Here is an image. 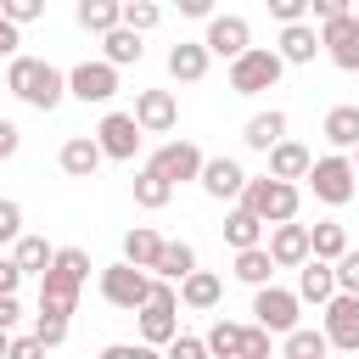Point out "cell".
Wrapping results in <instances>:
<instances>
[{"instance_id":"cell-1","label":"cell","mask_w":359,"mask_h":359,"mask_svg":"<svg viewBox=\"0 0 359 359\" xmlns=\"http://www.w3.org/2000/svg\"><path fill=\"white\" fill-rule=\"evenodd\" d=\"M6 90L22 95L34 112H56L62 95H67V73H56V67L39 62V56H11V67H6Z\"/></svg>"},{"instance_id":"cell-2","label":"cell","mask_w":359,"mask_h":359,"mask_svg":"<svg viewBox=\"0 0 359 359\" xmlns=\"http://www.w3.org/2000/svg\"><path fill=\"white\" fill-rule=\"evenodd\" d=\"M140 314V342L146 348H168V337L180 331V292H174V280H151V292H146V303L135 309Z\"/></svg>"},{"instance_id":"cell-3","label":"cell","mask_w":359,"mask_h":359,"mask_svg":"<svg viewBox=\"0 0 359 359\" xmlns=\"http://www.w3.org/2000/svg\"><path fill=\"white\" fill-rule=\"evenodd\" d=\"M241 202L264 219V224H280V219H297V180H280V174H258L241 185Z\"/></svg>"},{"instance_id":"cell-4","label":"cell","mask_w":359,"mask_h":359,"mask_svg":"<svg viewBox=\"0 0 359 359\" xmlns=\"http://www.w3.org/2000/svg\"><path fill=\"white\" fill-rule=\"evenodd\" d=\"M280 73H286V62H280V50H269V45H247L241 56H230V90H236V95L275 90Z\"/></svg>"},{"instance_id":"cell-5","label":"cell","mask_w":359,"mask_h":359,"mask_svg":"<svg viewBox=\"0 0 359 359\" xmlns=\"http://www.w3.org/2000/svg\"><path fill=\"white\" fill-rule=\"evenodd\" d=\"M309 185H314V196L320 202H331V208H342V202H353V157H342V151H331V157H314L309 163V174H303Z\"/></svg>"},{"instance_id":"cell-6","label":"cell","mask_w":359,"mask_h":359,"mask_svg":"<svg viewBox=\"0 0 359 359\" xmlns=\"http://www.w3.org/2000/svg\"><path fill=\"white\" fill-rule=\"evenodd\" d=\"M146 292H151V269H140V264H129V258L101 269V297H107L112 309H129V314H135V309L146 303Z\"/></svg>"},{"instance_id":"cell-7","label":"cell","mask_w":359,"mask_h":359,"mask_svg":"<svg viewBox=\"0 0 359 359\" xmlns=\"http://www.w3.org/2000/svg\"><path fill=\"white\" fill-rule=\"evenodd\" d=\"M320 309H325V342L359 353V292H331Z\"/></svg>"},{"instance_id":"cell-8","label":"cell","mask_w":359,"mask_h":359,"mask_svg":"<svg viewBox=\"0 0 359 359\" xmlns=\"http://www.w3.org/2000/svg\"><path fill=\"white\" fill-rule=\"evenodd\" d=\"M320 50H325L342 73H359V17H353V11L325 17V22H320Z\"/></svg>"},{"instance_id":"cell-9","label":"cell","mask_w":359,"mask_h":359,"mask_svg":"<svg viewBox=\"0 0 359 359\" xmlns=\"http://www.w3.org/2000/svg\"><path fill=\"white\" fill-rule=\"evenodd\" d=\"M252 314H258V325H269L275 337H286L297 325V292L264 280V286H252Z\"/></svg>"},{"instance_id":"cell-10","label":"cell","mask_w":359,"mask_h":359,"mask_svg":"<svg viewBox=\"0 0 359 359\" xmlns=\"http://www.w3.org/2000/svg\"><path fill=\"white\" fill-rule=\"evenodd\" d=\"M140 123H135V112H107L101 123H95V140H101V157H112V163H129L135 151H140Z\"/></svg>"},{"instance_id":"cell-11","label":"cell","mask_w":359,"mask_h":359,"mask_svg":"<svg viewBox=\"0 0 359 359\" xmlns=\"http://www.w3.org/2000/svg\"><path fill=\"white\" fill-rule=\"evenodd\" d=\"M67 95H79L84 107L90 101H112L118 95V67L101 56V62H79L73 73H67Z\"/></svg>"},{"instance_id":"cell-12","label":"cell","mask_w":359,"mask_h":359,"mask_svg":"<svg viewBox=\"0 0 359 359\" xmlns=\"http://www.w3.org/2000/svg\"><path fill=\"white\" fill-rule=\"evenodd\" d=\"M79 292H84V280L67 275L62 264H45L39 269V309L45 314H73L79 309Z\"/></svg>"},{"instance_id":"cell-13","label":"cell","mask_w":359,"mask_h":359,"mask_svg":"<svg viewBox=\"0 0 359 359\" xmlns=\"http://www.w3.org/2000/svg\"><path fill=\"white\" fill-rule=\"evenodd\" d=\"M135 123H140L146 135H168V129L180 123L174 90H140V95H135Z\"/></svg>"},{"instance_id":"cell-14","label":"cell","mask_w":359,"mask_h":359,"mask_svg":"<svg viewBox=\"0 0 359 359\" xmlns=\"http://www.w3.org/2000/svg\"><path fill=\"white\" fill-rule=\"evenodd\" d=\"M146 168H157L163 180L185 185V180H196V174H202V151H196L191 140H168V146H157V151H151V163H146Z\"/></svg>"},{"instance_id":"cell-15","label":"cell","mask_w":359,"mask_h":359,"mask_svg":"<svg viewBox=\"0 0 359 359\" xmlns=\"http://www.w3.org/2000/svg\"><path fill=\"white\" fill-rule=\"evenodd\" d=\"M202 191L213 196V202H236L241 196V185H247V168L236 163V157H202Z\"/></svg>"},{"instance_id":"cell-16","label":"cell","mask_w":359,"mask_h":359,"mask_svg":"<svg viewBox=\"0 0 359 359\" xmlns=\"http://www.w3.org/2000/svg\"><path fill=\"white\" fill-rule=\"evenodd\" d=\"M202 45L213 50V56H241L247 45H252V28H247V17H208V34H202Z\"/></svg>"},{"instance_id":"cell-17","label":"cell","mask_w":359,"mask_h":359,"mask_svg":"<svg viewBox=\"0 0 359 359\" xmlns=\"http://www.w3.org/2000/svg\"><path fill=\"white\" fill-rule=\"evenodd\" d=\"M269 258H275V269H297V264L309 258V224L280 219V224L269 230Z\"/></svg>"},{"instance_id":"cell-18","label":"cell","mask_w":359,"mask_h":359,"mask_svg":"<svg viewBox=\"0 0 359 359\" xmlns=\"http://www.w3.org/2000/svg\"><path fill=\"white\" fill-rule=\"evenodd\" d=\"M337 292V269H331V258H303L297 264V303H325Z\"/></svg>"},{"instance_id":"cell-19","label":"cell","mask_w":359,"mask_h":359,"mask_svg":"<svg viewBox=\"0 0 359 359\" xmlns=\"http://www.w3.org/2000/svg\"><path fill=\"white\" fill-rule=\"evenodd\" d=\"M314 56H320V28H309L303 17L286 22V28H280V62H286V67H309Z\"/></svg>"},{"instance_id":"cell-20","label":"cell","mask_w":359,"mask_h":359,"mask_svg":"<svg viewBox=\"0 0 359 359\" xmlns=\"http://www.w3.org/2000/svg\"><path fill=\"white\" fill-rule=\"evenodd\" d=\"M208 62H213V50H208L202 39H180V45L168 50V79H180V84H202Z\"/></svg>"},{"instance_id":"cell-21","label":"cell","mask_w":359,"mask_h":359,"mask_svg":"<svg viewBox=\"0 0 359 359\" xmlns=\"http://www.w3.org/2000/svg\"><path fill=\"white\" fill-rule=\"evenodd\" d=\"M56 163H62V174H73V180H90V174L101 168V140H95V135H73V140H62Z\"/></svg>"},{"instance_id":"cell-22","label":"cell","mask_w":359,"mask_h":359,"mask_svg":"<svg viewBox=\"0 0 359 359\" xmlns=\"http://www.w3.org/2000/svg\"><path fill=\"white\" fill-rule=\"evenodd\" d=\"M219 297H224V280H219L213 269H191V275H180V303H185V309L208 314V309H219Z\"/></svg>"},{"instance_id":"cell-23","label":"cell","mask_w":359,"mask_h":359,"mask_svg":"<svg viewBox=\"0 0 359 359\" xmlns=\"http://www.w3.org/2000/svg\"><path fill=\"white\" fill-rule=\"evenodd\" d=\"M101 50H107V62L112 67H129V62H140V28H129V22H112L107 34H101Z\"/></svg>"},{"instance_id":"cell-24","label":"cell","mask_w":359,"mask_h":359,"mask_svg":"<svg viewBox=\"0 0 359 359\" xmlns=\"http://www.w3.org/2000/svg\"><path fill=\"white\" fill-rule=\"evenodd\" d=\"M280 135H286V112H280V107H269V112H252V118H247V129H241V140H247L252 151H269Z\"/></svg>"},{"instance_id":"cell-25","label":"cell","mask_w":359,"mask_h":359,"mask_svg":"<svg viewBox=\"0 0 359 359\" xmlns=\"http://www.w3.org/2000/svg\"><path fill=\"white\" fill-rule=\"evenodd\" d=\"M309 163H314V157H309V146H297V140H286V135L269 146V174H280V180H303V174H309Z\"/></svg>"},{"instance_id":"cell-26","label":"cell","mask_w":359,"mask_h":359,"mask_svg":"<svg viewBox=\"0 0 359 359\" xmlns=\"http://www.w3.org/2000/svg\"><path fill=\"white\" fill-rule=\"evenodd\" d=\"M236 280L241 286H264V280H275V258H269V247H236Z\"/></svg>"},{"instance_id":"cell-27","label":"cell","mask_w":359,"mask_h":359,"mask_svg":"<svg viewBox=\"0 0 359 359\" xmlns=\"http://www.w3.org/2000/svg\"><path fill=\"white\" fill-rule=\"evenodd\" d=\"M196 269V247L191 241H163L157 247V264H151V275H163V280H180V275H191Z\"/></svg>"},{"instance_id":"cell-28","label":"cell","mask_w":359,"mask_h":359,"mask_svg":"<svg viewBox=\"0 0 359 359\" xmlns=\"http://www.w3.org/2000/svg\"><path fill=\"white\" fill-rule=\"evenodd\" d=\"M258 236H264V219H258L247 202H236L230 219H224V241H230V247H252Z\"/></svg>"},{"instance_id":"cell-29","label":"cell","mask_w":359,"mask_h":359,"mask_svg":"<svg viewBox=\"0 0 359 359\" xmlns=\"http://www.w3.org/2000/svg\"><path fill=\"white\" fill-rule=\"evenodd\" d=\"M325 140H331L337 151L359 146V107H331V112H325Z\"/></svg>"},{"instance_id":"cell-30","label":"cell","mask_w":359,"mask_h":359,"mask_svg":"<svg viewBox=\"0 0 359 359\" xmlns=\"http://www.w3.org/2000/svg\"><path fill=\"white\" fill-rule=\"evenodd\" d=\"M79 28H90V34H107L112 22H123V0H79Z\"/></svg>"},{"instance_id":"cell-31","label":"cell","mask_w":359,"mask_h":359,"mask_svg":"<svg viewBox=\"0 0 359 359\" xmlns=\"http://www.w3.org/2000/svg\"><path fill=\"white\" fill-rule=\"evenodd\" d=\"M168 196H174V180H163L157 168H140V174H135V202H140V208L157 213V208H168Z\"/></svg>"},{"instance_id":"cell-32","label":"cell","mask_w":359,"mask_h":359,"mask_svg":"<svg viewBox=\"0 0 359 359\" xmlns=\"http://www.w3.org/2000/svg\"><path fill=\"white\" fill-rule=\"evenodd\" d=\"M157 247H163V236H157L151 224H135V230L123 236V258H129V264H140V269H151V264H157Z\"/></svg>"},{"instance_id":"cell-33","label":"cell","mask_w":359,"mask_h":359,"mask_svg":"<svg viewBox=\"0 0 359 359\" xmlns=\"http://www.w3.org/2000/svg\"><path fill=\"white\" fill-rule=\"evenodd\" d=\"M50 252H56V247H50L45 236H17V252H11V264H17L22 275H39V269L50 264Z\"/></svg>"},{"instance_id":"cell-34","label":"cell","mask_w":359,"mask_h":359,"mask_svg":"<svg viewBox=\"0 0 359 359\" xmlns=\"http://www.w3.org/2000/svg\"><path fill=\"white\" fill-rule=\"evenodd\" d=\"M325 331H314V325H292L286 331V359H325Z\"/></svg>"},{"instance_id":"cell-35","label":"cell","mask_w":359,"mask_h":359,"mask_svg":"<svg viewBox=\"0 0 359 359\" xmlns=\"http://www.w3.org/2000/svg\"><path fill=\"white\" fill-rule=\"evenodd\" d=\"M342 247H348V230H342V224H331V219L309 224V252H314V258H337Z\"/></svg>"},{"instance_id":"cell-36","label":"cell","mask_w":359,"mask_h":359,"mask_svg":"<svg viewBox=\"0 0 359 359\" xmlns=\"http://www.w3.org/2000/svg\"><path fill=\"white\" fill-rule=\"evenodd\" d=\"M202 342H208V353H224V359H241V325H230V320H213V331H208Z\"/></svg>"},{"instance_id":"cell-37","label":"cell","mask_w":359,"mask_h":359,"mask_svg":"<svg viewBox=\"0 0 359 359\" xmlns=\"http://www.w3.org/2000/svg\"><path fill=\"white\" fill-rule=\"evenodd\" d=\"M123 22L140 28V34H151V28L163 22V6H157V0H123Z\"/></svg>"},{"instance_id":"cell-38","label":"cell","mask_w":359,"mask_h":359,"mask_svg":"<svg viewBox=\"0 0 359 359\" xmlns=\"http://www.w3.org/2000/svg\"><path fill=\"white\" fill-rule=\"evenodd\" d=\"M331 269H337V292H359V247H342Z\"/></svg>"},{"instance_id":"cell-39","label":"cell","mask_w":359,"mask_h":359,"mask_svg":"<svg viewBox=\"0 0 359 359\" xmlns=\"http://www.w3.org/2000/svg\"><path fill=\"white\" fill-rule=\"evenodd\" d=\"M34 337H39L45 348H62V342H67V314H45V309H39V320H34Z\"/></svg>"},{"instance_id":"cell-40","label":"cell","mask_w":359,"mask_h":359,"mask_svg":"<svg viewBox=\"0 0 359 359\" xmlns=\"http://www.w3.org/2000/svg\"><path fill=\"white\" fill-rule=\"evenodd\" d=\"M269 325H241V359H269Z\"/></svg>"},{"instance_id":"cell-41","label":"cell","mask_w":359,"mask_h":359,"mask_svg":"<svg viewBox=\"0 0 359 359\" xmlns=\"http://www.w3.org/2000/svg\"><path fill=\"white\" fill-rule=\"evenodd\" d=\"M0 11L22 28V22H39V17H45V0H0Z\"/></svg>"},{"instance_id":"cell-42","label":"cell","mask_w":359,"mask_h":359,"mask_svg":"<svg viewBox=\"0 0 359 359\" xmlns=\"http://www.w3.org/2000/svg\"><path fill=\"white\" fill-rule=\"evenodd\" d=\"M22 236V208L11 196H0V241H17Z\"/></svg>"},{"instance_id":"cell-43","label":"cell","mask_w":359,"mask_h":359,"mask_svg":"<svg viewBox=\"0 0 359 359\" xmlns=\"http://www.w3.org/2000/svg\"><path fill=\"white\" fill-rule=\"evenodd\" d=\"M168 353H174V359H202V353H208V342H202V337H180V331H174V337H168Z\"/></svg>"},{"instance_id":"cell-44","label":"cell","mask_w":359,"mask_h":359,"mask_svg":"<svg viewBox=\"0 0 359 359\" xmlns=\"http://www.w3.org/2000/svg\"><path fill=\"white\" fill-rule=\"evenodd\" d=\"M39 353H45L39 337H11V348H6V359H39Z\"/></svg>"},{"instance_id":"cell-45","label":"cell","mask_w":359,"mask_h":359,"mask_svg":"<svg viewBox=\"0 0 359 359\" xmlns=\"http://www.w3.org/2000/svg\"><path fill=\"white\" fill-rule=\"evenodd\" d=\"M22 320V303H17V292H0V331H11Z\"/></svg>"},{"instance_id":"cell-46","label":"cell","mask_w":359,"mask_h":359,"mask_svg":"<svg viewBox=\"0 0 359 359\" xmlns=\"http://www.w3.org/2000/svg\"><path fill=\"white\" fill-rule=\"evenodd\" d=\"M17 45H22V34H17V22L0 11V56H17Z\"/></svg>"},{"instance_id":"cell-47","label":"cell","mask_w":359,"mask_h":359,"mask_svg":"<svg viewBox=\"0 0 359 359\" xmlns=\"http://www.w3.org/2000/svg\"><path fill=\"white\" fill-rule=\"evenodd\" d=\"M269 11H275L280 22H297V17L309 11V0H269Z\"/></svg>"},{"instance_id":"cell-48","label":"cell","mask_w":359,"mask_h":359,"mask_svg":"<svg viewBox=\"0 0 359 359\" xmlns=\"http://www.w3.org/2000/svg\"><path fill=\"white\" fill-rule=\"evenodd\" d=\"M17 146H22V129H17V123H6V118H0V157H11V151H17Z\"/></svg>"},{"instance_id":"cell-49","label":"cell","mask_w":359,"mask_h":359,"mask_svg":"<svg viewBox=\"0 0 359 359\" xmlns=\"http://www.w3.org/2000/svg\"><path fill=\"white\" fill-rule=\"evenodd\" d=\"M348 6H353V0H309V11H314L320 22H325V17H342Z\"/></svg>"},{"instance_id":"cell-50","label":"cell","mask_w":359,"mask_h":359,"mask_svg":"<svg viewBox=\"0 0 359 359\" xmlns=\"http://www.w3.org/2000/svg\"><path fill=\"white\" fill-rule=\"evenodd\" d=\"M180 17H213V0H174Z\"/></svg>"},{"instance_id":"cell-51","label":"cell","mask_w":359,"mask_h":359,"mask_svg":"<svg viewBox=\"0 0 359 359\" xmlns=\"http://www.w3.org/2000/svg\"><path fill=\"white\" fill-rule=\"evenodd\" d=\"M101 359H146V342H140V348H129V342H112Z\"/></svg>"},{"instance_id":"cell-52","label":"cell","mask_w":359,"mask_h":359,"mask_svg":"<svg viewBox=\"0 0 359 359\" xmlns=\"http://www.w3.org/2000/svg\"><path fill=\"white\" fill-rule=\"evenodd\" d=\"M17 280H22V269L11 258H0V292H17Z\"/></svg>"},{"instance_id":"cell-53","label":"cell","mask_w":359,"mask_h":359,"mask_svg":"<svg viewBox=\"0 0 359 359\" xmlns=\"http://www.w3.org/2000/svg\"><path fill=\"white\" fill-rule=\"evenodd\" d=\"M6 348H11V331H0V359H6Z\"/></svg>"},{"instance_id":"cell-54","label":"cell","mask_w":359,"mask_h":359,"mask_svg":"<svg viewBox=\"0 0 359 359\" xmlns=\"http://www.w3.org/2000/svg\"><path fill=\"white\" fill-rule=\"evenodd\" d=\"M353 174H359V146H353Z\"/></svg>"}]
</instances>
